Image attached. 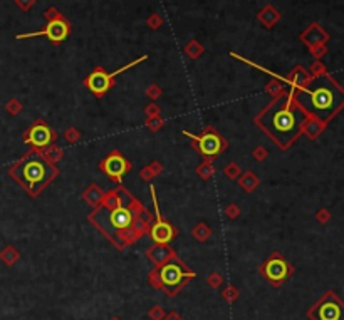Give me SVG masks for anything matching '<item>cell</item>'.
I'll list each match as a JSON object with an SVG mask.
<instances>
[{"label": "cell", "mask_w": 344, "mask_h": 320, "mask_svg": "<svg viewBox=\"0 0 344 320\" xmlns=\"http://www.w3.org/2000/svg\"><path fill=\"white\" fill-rule=\"evenodd\" d=\"M294 102L307 116L327 124L344 109V89L327 74H317L292 94Z\"/></svg>", "instance_id": "cell-1"}, {"label": "cell", "mask_w": 344, "mask_h": 320, "mask_svg": "<svg viewBox=\"0 0 344 320\" xmlns=\"http://www.w3.org/2000/svg\"><path fill=\"white\" fill-rule=\"evenodd\" d=\"M307 114L294 102L292 94L281 96L257 116V124L282 149H287L302 133Z\"/></svg>", "instance_id": "cell-2"}, {"label": "cell", "mask_w": 344, "mask_h": 320, "mask_svg": "<svg viewBox=\"0 0 344 320\" xmlns=\"http://www.w3.org/2000/svg\"><path fill=\"white\" fill-rule=\"evenodd\" d=\"M11 174L32 196H36L56 178L57 169L39 153H29L11 169Z\"/></svg>", "instance_id": "cell-3"}, {"label": "cell", "mask_w": 344, "mask_h": 320, "mask_svg": "<svg viewBox=\"0 0 344 320\" xmlns=\"http://www.w3.org/2000/svg\"><path fill=\"white\" fill-rule=\"evenodd\" d=\"M118 201L119 203H116L114 206L101 208L93 215V222L108 235L111 232H119V230L128 228L134 220V199L126 194V198H118Z\"/></svg>", "instance_id": "cell-4"}, {"label": "cell", "mask_w": 344, "mask_h": 320, "mask_svg": "<svg viewBox=\"0 0 344 320\" xmlns=\"http://www.w3.org/2000/svg\"><path fill=\"white\" fill-rule=\"evenodd\" d=\"M156 273L159 280V287H163L169 295L175 293L188 278L193 277V273L188 272L187 267H183L177 258L168 260L166 263L159 267Z\"/></svg>", "instance_id": "cell-5"}, {"label": "cell", "mask_w": 344, "mask_h": 320, "mask_svg": "<svg viewBox=\"0 0 344 320\" xmlns=\"http://www.w3.org/2000/svg\"><path fill=\"white\" fill-rule=\"evenodd\" d=\"M46 17L49 19V24H47V27L44 29V31H37V32H31V34H19L17 39L42 37L44 36V37H47L52 44H61L62 41H66L67 36H69V31H71L69 22L56 11V9L47 11Z\"/></svg>", "instance_id": "cell-6"}, {"label": "cell", "mask_w": 344, "mask_h": 320, "mask_svg": "<svg viewBox=\"0 0 344 320\" xmlns=\"http://www.w3.org/2000/svg\"><path fill=\"white\" fill-rule=\"evenodd\" d=\"M311 320H344V302L332 292L324 297L309 310Z\"/></svg>", "instance_id": "cell-7"}, {"label": "cell", "mask_w": 344, "mask_h": 320, "mask_svg": "<svg viewBox=\"0 0 344 320\" xmlns=\"http://www.w3.org/2000/svg\"><path fill=\"white\" fill-rule=\"evenodd\" d=\"M143 61H146V56L136 59V61H133L131 64H128V66H123L121 69H118V71H114V72H111V74H108L106 71H103L101 67H98L96 71H93V72L86 77V86H88L89 89H91V91H93L94 94H96V96H103V94H106V92L109 91V87L113 86V79H114V77H118L121 72L128 71V69L134 67L136 64L143 62Z\"/></svg>", "instance_id": "cell-8"}, {"label": "cell", "mask_w": 344, "mask_h": 320, "mask_svg": "<svg viewBox=\"0 0 344 320\" xmlns=\"http://www.w3.org/2000/svg\"><path fill=\"white\" fill-rule=\"evenodd\" d=\"M185 134H188L190 138L195 139L198 149H200V153L205 158H215L217 154H220L222 149L225 148L223 139L218 136L215 131H205L203 134H200V136L192 134V133H185Z\"/></svg>", "instance_id": "cell-9"}, {"label": "cell", "mask_w": 344, "mask_h": 320, "mask_svg": "<svg viewBox=\"0 0 344 320\" xmlns=\"http://www.w3.org/2000/svg\"><path fill=\"white\" fill-rule=\"evenodd\" d=\"M292 268L286 260H284L281 255H272L271 258L267 260L266 265H264V275L271 280L272 283H282L289 275H291Z\"/></svg>", "instance_id": "cell-10"}, {"label": "cell", "mask_w": 344, "mask_h": 320, "mask_svg": "<svg viewBox=\"0 0 344 320\" xmlns=\"http://www.w3.org/2000/svg\"><path fill=\"white\" fill-rule=\"evenodd\" d=\"M52 139H54L52 129L42 121L34 124V126L26 133V136H24V141L34 148H46L52 143Z\"/></svg>", "instance_id": "cell-11"}, {"label": "cell", "mask_w": 344, "mask_h": 320, "mask_svg": "<svg viewBox=\"0 0 344 320\" xmlns=\"http://www.w3.org/2000/svg\"><path fill=\"white\" fill-rule=\"evenodd\" d=\"M103 171L108 174L109 178L116 179V181H121L123 176L126 174L129 169H131V166H129V163L124 159L119 153H111L109 156L104 159V163L101 164Z\"/></svg>", "instance_id": "cell-12"}, {"label": "cell", "mask_w": 344, "mask_h": 320, "mask_svg": "<svg viewBox=\"0 0 344 320\" xmlns=\"http://www.w3.org/2000/svg\"><path fill=\"white\" fill-rule=\"evenodd\" d=\"M173 235H175V230H173L171 225H168L166 222H163V220L159 218L158 206H156V223H154L153 228H151L153 240L158 243H166L173 238Z\"/></svg>", "instance_id": "cell-13"}, {"label": "cell", "mask_w": 344, "mask_h": 320, "mask_svg": "<svg viewBox=\"0 0 344 320\" xmlns=\"http://www.w3.org/2000/svg\"><path fill=\"white\" fill-rule=\"evenodd\" d=\"M302 39H304V42H307L309 46L312 47V46H316V44H321V42L326 41L327 36L321 31V29H319V26L314 24V26H311V29H309L307 32L302 34Z\"/></svg>", "instance_id": "cell-14"}, {"label": "cell", "mask_w": 344, "mask_h": 320, "mask_svg": "<svg viewBox=\"0 0 344 320\" xmlns=\"http://www.w3.org/2000/svg\"><path fill=\"white\" fill-rule=\"evenodd\" d=\"M324 128H326V124L309 116V118H307V121H306V124H304L302 131H306L307 136L311 138V139H314V138H317L319 134L322 133V129H324Z\"/></svg>", "instance_id": "cell-15"}, {"label": "cell", "mask_w": 344, "mask_h": 320, "mask_svg": "<svg viewBox=\"0 0 344 320\" xmlns=\"http://www.w3.org/2000/svg\"><path fill=\"white\" fill-rule=\"evenodd\" d=\"M16 2H17L19 6H21V7L24 9V11H27V9L31 7L32 4H34V0H16Z\"/></svg>", "instance_id": "cell-16"}]
</instances>
